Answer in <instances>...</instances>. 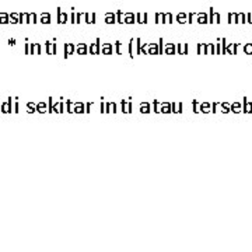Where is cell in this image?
<instances>
[{"mask_svg":"<svg viewBox=\"0 0 252 252\" xmlns=\"http://www.w3.org/2000/svg\"><path fill=\"white\" fill-rule=\"evenodd\" d=\"M90 53H91V55H98V53H101V39H100V38H97L95 44H91V45H90Z\"/></svg>","mask_w":252,"mask_h":252,"instance_id":"cell-1","label":"cell"},{"mask_svg":"<svg viewBox=\"0 0 252 252\" xmlns=\"http://www.w3.org/2000/svg\"><path fill=\"white\" fill-rule=\"evenodd\" d=\"M242 112L244 114H252V102H248L246 101V98H242Z\"/></svg>","mask_w":252,"mask_h":252,"instance_id":"cell-2","label":"cell"},{"mask_svg":"<svg viewBox=\"0 0 252 252\" xmlns=\"http://www.w3.org/2000/svg\"><path fill=\"white\" fill-rule=\"evenodd\" d=\"M74 51H76V45H73V44H66V45H64V59H67L69 55H73Z\"/></svg>","mask_w":252,"mask_h":252,"instance_id":"cell-3","label":"cell"},{"mask_svg":"<svg viewBox=\"0 0 252 252\" xmlns=\"http://www.w3.org/2000/svg\"><path fill=\"white\" fill-rule=\"evenodd\" d=\"M147 18H149V14H147V13H137V14H136V23L147 24Z\"/></svg>","mask_w":252,"mask_h":252,"instance_id":"cell-4","label":"cell"},{"mask_svg":"<svg viewBox=\"0 0 252 252\" xmlns=\"http://www.w3.org/2000/svg\"><path fill=\"white\" fill-rule=\"evenodd\" d=\"M73 112H76V114H84L86 112V105L83 102H76L73 105Z\"/></svg>","mask_w":252,"mask_h":252,"instance_id":"cell-5","label":"cell"},{"mask_svg":"<svg viewBox=\"0 0 252 252\" xmlns=\"http://www.w3.org/2000/svg\"><path fill=\"white\" fill-rule=\"evenodd\" d=\"M196 21L199 24H207L209 23V17L206 13H197L196 14Z\"/></svg>","mask_w":252,"mask_h":252,"instance_id":"cell-6","label":"cell"},{"mask_svg":"<svg viewBox=\"0 0 252 252\" xmlns=\"http://www.w3.org/2000/svg\"><path fill=\"white\" fill-rule=\"evenodd\" d=\"M172 109H171V104L163 102L160 104V114H171Z\"/></svg>","mask_w":252,"mask_h":252,"instance_id":"cell-7","label":"cell"},{"mask_svg":"<svg viewBox=\"0 0 252 252\" xmlns=\"http://www.w3.org/2000/svg\"><path fill=\"white\" fill-rule=\"evenodd\" d=\"M134 14L133 13H125L123 14V24H134Z\"/></svg>","mask_w":252,"mask_h":252,"instance_id":"cell-8","label":"cell"},{"mask_svg":"<svg viewBox=\"0 0 252 252\" xmlns=\"http://www.w3.org/2000/svg\"><path fill=\"white\" fill-rule=\"evenodd\" d=\"M101 53L111 55L112 53V44H101Z\"/></svg>","mask_w":252,"mask_h":252,"instance_id":"cell-9","label":"cell"},{"mask_svg":"<svg viewBox=\"0 0 252 252\" xmlns=\"http://www.w3.org/2000/svg\"><path fill=\"white\" fill-rule=\"evenodd\" d=\"M76 51H77V53H79V55H86L87 52H88V46H87L86 44H83V42H81V44H79V45L76 46Z\"/></svg>","mask_w":252,"mask_h":252,"instance_id":"cell-10","label":"cell"},{"mask_svg":"<svg viewBox=\"0 0 252 252\" xmlns=\"http://www.w3.org/2000/svg\"><path fill=\"white\" fill-rule=\"evenodd\" d=\"M230 111L234 112V114H240V112H242V105L240 102L231 104V105H230Z\"/></svg>","mask_w":252,"mask_h":252,"instance_id":"cell-11","label":"cell"},{"mask_svg":"<svg viewBox=\"0 0 252 252\" xmlns=\"http://www.w3.org/2000/svg\"><path fill=\"white\" fill-rule=\"evenodd\" d=\"M164 53H167V55H175L177 53V51H175V45L174 44H167L165 49H164Z\"/></svg>","mask_w":252,"mask_h":252,"instance_id":"cell-12","label":"cell"},{"mask_svg":"<svg viewBox=\"0 0 252 252\" xmlns=\"http://www.w3.org/2000/svg\"><path fill=\"white\" fill-rule=\"evenodd\" d=\"M105 23L107 24H115L116 23V16L114 13H107L105 14Z\"/></svg>","mask_w":252,"mask_h":252,"instance_id":"cell-13","label":"cell"},{"mask_svg":"<svg viewBox=\"0 0 252 252\" xmlns=\"http://www.w3.org/2000/svg\"><path fill=\"white\" fill-rule=\"evenodd\" d=\"M140 112L142 114H150L151 112V105L149 102H142L140 104Z\"/></svg>","mask_w":252,"mask_h":252,"instance_id":"cell-14","label":"cell"},{"mask_svg":"<svg viewBox=\"0 0 252 252\" xmlns=\"http://www.w3.org/2000/svg\"><path fill=\"white\" fill-rule=\"evenodd\" d=\"M199 109H200V112H203V114H209L210 112V104L209 102H202L200 104V107H199Z\"/></svg>","mask_w":252,"mask_h":252,"instance_id":"cell-15","label":"cell"},{"mask_svg":"<svg viewBox=\"0 0 252 252\" xmlns=\"http://www.w3.org/2000/svg\"><path fill=\"white\" fill-rule=\"evenodd\" d=\"M237 23H241V24H245V23H246L244 13H238V14L235 16V24H237Z\"/></svg>","mask_w":252,"mask_h":252,"instance_id":"cell-16","label":"cell"},{"mask_svg":"<svg viewBox=\"0 0 252 252\" xmlns=\"http://www.w3.org/2000/svg\"><path fill=\"white\" fill-rule=\"evenodd\" d=\"M164 18H165V14H163V13H156V24H161L164 23Z\"/></svg>","mask_w":252,"mask_h":252,"instance_id":"cell-17","label":"cell"},{"mask_svg":"<svg viewBox=\"0 0 252 252\" xmlns=\"http://www.w3.org/2000/svg\"><path fill=\"white\" fill-rule=\"evenodd\" d=\"M186 18H188V16H186V14L179 13V14L177 16V21H178L179 24H185V23H186Z\"/></svg>","mask_w":252,"mask_h":252,"instance_id":"cell-18","label":"cell"},{"mask_svg":"<svg viewBox=\"0 0 252 252\" xmlns=\"http://www.w3.org/2000/svg\"><path fill=\"white\" fill-rule=\"evenodd\" d=\"M199 107H200V102L196 101V100H193V101H192V111H193L195 114H199V112H200Z\"/></svg>","mask_w":252,"mask_h":252,"instance_id":"cell-19","label":"cell"},{"mask_svg":"<svg viewBox=\"0 0 252 252\" xmlns=\"http://www.w3.org/2000/svg\"><path fill=\"white\" fill-rule=\"evenodd\" d=\"M219 107L221 108V112H223V114H228V112H230V105H228V104L221 102V104H219Z\"/></svg>","mask_w":252,"mask_h":252,"instance_id":"cell-20","label":"cell"},{"mask_svg":"<svg viewBox=\"0 0 252 252\" xmlns=\"http://www.w3.org/2000/svg\"><path fill=\"white\" fill-rule=\"evenodd\" d=\"M244 53H246V55H252V44H246V45H244Z\"/></svg>","mask_w":252,"mask_h":252,"instance_id":"cell-21","label":"cell"},{"mask_svg":"<svg viewBox=\"0 0 252 252\" xmlns=\"http://www.w3.org/2000/svg\"><path fill=\"white\" fill-rule=\"evenodd\" d=\"M120 48H122V42L120 41H116L115 42V53L116 55H120L122 52H120Z\"/></svg>","mask_w":252,"mask_h":252,"instance_id":"cell-22","label":"cell"},{"mask_svg":"<svg viewBox=\"0 0 252 252\" xmlns=\"http://www.w3.org/2000/svg\"><path fill=\"white\" fill-rule=\"evenodd\" d=\"M116 23L123 24V13H122V10H119L116 13Z\"/></svg>","mask_w":252,"mask_h":252,"instance_id":"cell-23","label":"cell"},{"mask_svg":"<svg viewBox=\"0 0 252 252\" xmlns=\"http://www.w3.org/2000/svg\"><path fill=\"white\" fill-rule=\"evenodd\" d=\"M205 48H206V44H197V46H196L197 53H199V55L205 53Z\"/></svg>","mask_w":252,"mask_h":252,"instance_id":"cell-24","label":"cell"},{"mask_svg":"<svg viewBox=\"0 0 252 252\" xmlns=\"http://www.w3.org/2000/svg\"><path fill=\"white\" fill-rule=\"evenodd\" d=\"M158 53H164V41H163V38L158 39Z\"/></svg>","mask_w":252,"mask_h":252,"instance_id":"cell-25","label":"cell"},{"mask_svg":"<svg viewBox=\"0 0 252 252\" xmlns=\"http://www.w3.org/2000/svg\"><path fill=\"white\" fill-rule=\"evenodd\" d=\"M172 21H174V20H172V14H171V13H167L165 18H164V23H165V24H171Z\"/></svg>","mask_w":252,"mask_h":252,"instance_id":"cell-26","label":"cell"},{"mask_svg":"<svg viewBox=\"0 0 252 252\" xmlns=\"http://www.w3.org/2000/svg\"><path fill=\"white\" fill-rule=\"evenodd\" d=\"M133 42L134 39H130V42H129V56L133 59Z\"/></svg>","mask_w":252,"mask_h":252,"instance_id":"cell-27","label":"cell"},{"mask_svg":"<svg viewBox=\"0 0 252 252\" xmlns=\"http://www.w3.org/2000/svg\"><path fill=\"white\" fill-rule=\"evenodd\" d=\"M220 14L219 13H214L213 14V24H220Z\"/></svg>","mask_w":252,"mask_h":252,"instance_id":"cell-28","label":"cell"},{"mask_svg":"<svg viewBox=\"0 0 252 252\" xmlns=\"http://www.w3.org/2000/svg\"><path fill=\"white\" fill-rule=\"evenodd\" d=\"M158 108H160V104L157 102V100H154V101H153V111H154L156 114H160V109H158Z\"/></svg>","mask_w":252,"mask_h":252,"instance_id":"cell-29","label":"cell"},{"mask_svg":"<svg viewBox=\"0 0 252 252\" xmlns=\"http://www.w3.org/2000/svg\"><path fill=\"white\" fill-rule=\"evenodd\" d=\"M83 16L84 13H76V24H80L83 21Z\"/></svg>","mask_w":252,"mask_h":252,"instance_id":"cell-30","label":"cell"},{"mask_svg":"<svg viewBox=\"0 0 252 252\" xmlns=\"http://www.w3.org/2000/svg\"><path fill=\"white\" fill-rule=\"evenodd\" d=\"M189 53V45L188 44H182V55H188Z\"/></svg>","mask_w":252,"mask_h":252,"instance_id":"cell-31","label":"cell"},{"mask_svg":"<svg viewBox=\"0 0 252 252\" xmlns=\"http://www.w3.org/2000/svg\"><path fill=\"white\" fill-rule=\"evenodd\" d=\"M126 102H127L126 100H122V101H120V111H122L123 114H127V111H126Z\"/></svg>","mask_w":252,"mask_h":252,"instance_id":"cell-32","label":"cell"},{"mask_svg":"<svg viewBox=\"0 0 252 252\" xmlns=\"http://www.w3.org/2000/svg\"><path fill=\"white\" fill-rule=\"evenodd\" d=\"M241 46L240 44H233V48H231V51H233V55H235L237 51H238V48Z\"/></svg>","mask_w":252,"mask_h":252,"instance_id":"cell-33","label":"cell"},{"mask_svg":"<svg viewBox=\"0 0 252 252\" xmlns=\"http://www.w3.org/2000/svg\"><path fill=\"white\" fill-rule=\"evenodd\" d=\"M70 23L76 24V10H73V13L70 14Z\"/></svg>","mask_w":252,"mask_h":252,"instance_id":"cell-34","label":"cell"},{"mask_svg":"<svg viewBox=\"0 0 252 252\" xmlns=\"http://www.w3.org/2000/svg\"><path fill=\"white\" fill-rule=\"evenodd\" d=\"M42 23H46V24H49L51 23V20H49V14H44L42 16V20H41Z\"/></svg>","mask_w":252,"mask_h":252,"instance_id":"cell-35","label":"cell"},{"mask_svg":"<svg viewBox=\"0 0 252 252\" xmlns=\"http://www.w3.org/2000/svg\"><path fill=\"white\" fill-rule=\"evenodd\" d=\"M193 17H196V14H193V13L188 14V20H186V23H189V24L193 23Z\"/></svg>","mask_w":252,"mask_h":252,"instance_id":"cell-36","label":"cell"},{"mask_svg":"<svg viewBox=\"0 0 252 252\" xmlns=\"http://www.w3.org/2000/svg\"><path fill=\"white\" fill-rule=\"evenodd\" d=\"M234 14H235V13H228V20H227V23L228 24L234 23Z\"/></svg>","mask_w":252,"mask_h":252,"instance_id":"cell-37","label":"cell"},{"mask_svg":"<svg viewBox=\"0 0 252 252\" xmlns=\"http://www.w3.org/2000/svg\"><path fill=\"white\" fill-rule=\"evenodd\" d=\"M66 108H67V112H69V114H71V112H73V108H71V101H70V100H67Z\"/></svg>","mask_w":252,"mask_h":252,"instance_id":"cell-38","label":"cell"},{"mask_svg":"<svg viewBox=\"0 0 252 252\" xmlns=\"http://www.w3.org/2000/svg\"><path fill=\"white\" fill-rule=\"evenodd\" d=\"M109 107H111V111H112L114 114L118 111V107H116V104H115V102H109Z\"/></svg>","mask_w":252,"mask_h":252,"instance_id":"cell-39","label":"cell"},{"mask_svg":"<svg viewBox=\"0 0 252 252\" xmlns=\"http://www.w3.org/2000/svg\"><path fill=\"white\" fill-rule=\"evenodd\" d=\"M216 53H217V55H220L221 53V42H220V39H219V44H217V46H216Z\"/></svg>","mask_w":252,"mask_h":252,"instance_id":"cell-40","label":"cell"},{"mask_svg":"<svg viewBox=\"0 0 252 252\" xmlns=\"http://www.w3.org/2000/svg\"><path fill=\"white\" fill-rule=\"evenodd\" d=\"M136 45H137V53H140V49H142V42H140V39H139V38L136 39Z\"/></svg>","mask_w":252,"mask_h":252,"instance_id":"cell-41","label":"cell"},{"mask_svg":"<svg viewBox=\"0 0 252 252\" xmlns=\"http://www.w3.org/2000/svg\"><path fill=\"white\" fill-rule=\"evenodd\" d=\"M246 18H248L246 21H248L249 24H252V13H248V14H246Z\"/></svg>","mask_w":252,"mask_h":252,"instance_id":"cell-42","label":"cell"},{"mask_svg":"<svg viewBox=\"0 0 252 252\" xmlns=\"http://www.w3.org/2000/svg\"><path fill=\"white\" fill-rule=\"evenodd\" d=\"M38 108H39V111H41V112H45V108H46V107H45L44 104H41V105H39V107H38Z\"/></svg>","mask_w":252,"mask_h":252,"instance_id":"cell-43","label":"cell"}]
</instances>
